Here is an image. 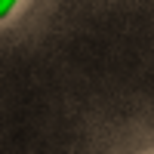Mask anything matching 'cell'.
Wrapping results in <instances>:
<instances>
[{
    "label": "cell",
    "mask_w": 154,
    "mask_h": 154,
    "mask_svg": "<svg viewBox=\"0 0 154 154\" xmlns=\"http://www.w3.org/2000/svg\"><path fill=\"white\" fill-rule=\"evenodd\" d=\"M9 9H12V0H0V19H3Z\"/></svg>",
    "instance_id": "cell-1"
}]
</instances>
